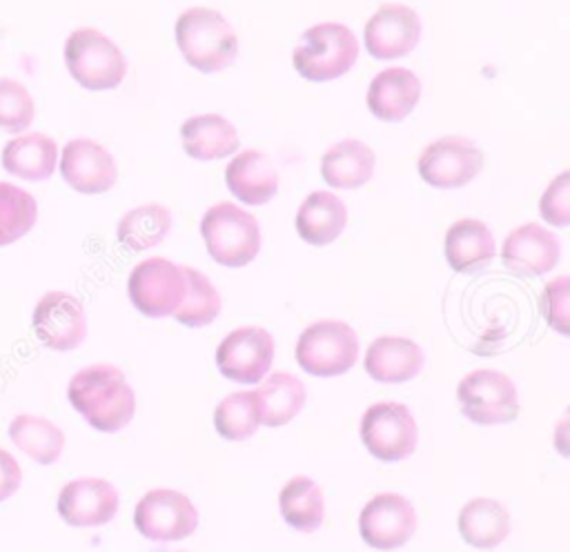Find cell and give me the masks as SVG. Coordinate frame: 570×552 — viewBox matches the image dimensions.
Listing matches in <instances>:
<instances>
[{
  "label": "cell",
  "mask_w": 570,
  "mask_h": 552,
  "mask_svg": "<svg viewBox=\"0 0 570 552\" xmlns=\"http://www.w3.org/2000/svg\"><path fill=\"white\" fill-rule=\"evenodd\" d=\"M71 407L102 434L127 427L136 414V394L125 372L111 363H94L78 369L67 385Z\"/></svg>",
  "instance_id": "1"
},
{
  "label": "cell",
  "mask_w": 570,
  "mask_h": 552,
  "mask_svg": "<svg viewBox=\"0 0 570 552\" xmlns=\"http://www.w3.org/2000/svg\"><path fill=\"white\" fill-rule=\"evenodd\" d=\"M174 38L183 58L203 73L223 71L238 56L234 27L209 7L185 9L174 24Z\"/></svg>",
  "instance_id": "2"
},
{
  "label": "cell",
  "mask_w": 570,
  "mask_h": 552,
  "mask_svg": "<svg viewBox=\"0 0 570 552\" xmlns=\"http://www.w3.org/2000/svg\"><path fill=\"white\" fill-rule=\"evenodd\" d=\"M356 58V36L341 22H321L309 27L292 51L294 69L312 82H327L347 73Z\"/></svg>",
  "instance_id": "3"
},
{
  "label": "cell",
  "mask_w": 570,
  "mask_h": 552,
  "mask_svg": "<svg viewBox=\"0 0 570 552\" xmlns=\"http://www.w3.org/2000/svg\"><path fill=\"white\" fill-rule=\"evenodd\" d=\"M200 236L209 256L225 267H243L252 263L261 249L256 218L229 200H220L205 211Z\"/></svg>",
  "instance_id": "4"
},
{
  "label": "cell",
  "mask_w": 570,
  "mask_h": 552,
  "mask_svg": "<svg viewBox=\"0 0 570 552\" xmlns=\"http://www.w3.org/2000/svg\"><path fill=\"white\" fill-rule=\"evenodd\" d=\"M65 65L71 78L89 89H116L127 73V62L118 45L94 27H80L65 42Z\"/></svg>",
  "instance_id": "5"
},
{
  "label": "cell",
  "mask_w": 570,
  "mask_h": 552,
  "mask_svg": "<svg viewBox=\"0 0 570 552\" xmlns=\"http://www.w3.org/2000/svg\"><path fill=\"white\" fill-rule=\"evenodd\" d=\"M294 356L298 367L312 376H341L356 365L358 336L343 321H316L301 332Z\"/></svg>",
  "instance_id": "6"
},
{
  "label": "cell",
  "mask_w": 570,
  "mask_h": 552,
  "mask_svg": "<svg viewBox=\"0 0 570 552\" xmlns=\"http://www.w3.org/2000/svg\"><path fill=\"white\" fill-rule=\"evenodd\" d=\"M456 403L468 421L483 427L512 423L521 412L517 385L492 367L468 372L456 385Z\"/></svg>",
  "instance_id": "7"
},
{
  "label": "cell",
  "mask_w": 570,
  "mask_h": 552,
  "mask_svg": "<svg viewBox=\"0 0 570 552\" xmlns=\"http://www.w3.org/2000/svg\"><path fill=\"white\" fill-rule=\"evenodd\" d=\"M358 436L374 459L396 463L414 454L419 430L407 405L396 401H379L363 412Z\"/></svg>",
  "instance_id": "8"
},
{
  "label": "cell",
  "mask_w": 570,
  "mask_h": 552,
  "mask_svg": "<svg viewBox=\"0 0 570 552\" xmlns=\"http://www.w3.org/2000/svg\"><path fill=\"white\" fill-rule=\"evenodd\" d=\"M134 528L149 541H183L196 532L198 510L187 494L171 487H154L134 507Z\"/></svg>",
  "instance_id": "9"
},
{
  "label": "cell",
  "mask_w": 570,
  "mask_h": 552,
  "mask_svg": "<svg viewBox=\"0 0 570 552\" xmlns=\"http://www.w3.org/2000/svg\"><path fill=\"white\" fill-rule=\"evenodd\" d=\"M131 305L149 318L174 316L185 298V274L176 263L154 256L140 260L127 280Z\"/></svg>",
  "instance_id": "10"
},
{
  "label": "cell",
  "mask_w": 570,
  "mask_h": 552,
  "mask_svg": "<svg viewBox=\"0 0 570 552\" xmlns=\"http://www.w3.org/2000/svg\"><path fill=\"white\" fill-rule=\"evenodd\" d=\"M274 361V338L258 325L232 329L216 347L218 372L240 385L261 383Z\"/></svg>",
  "instance_id": "11"
},
{
  "label": "cell",
  "mask_w": 570,
  "mask_h": 552,
  "mask_svg": "<svg viewBox=\"0 0 570 552\" xmlns=\"http://www.w3.org/2000/svg\"><path fill=\"white\" fill-rule=\"evenodd\" d=\"M416 532V510L403 494L379 492L358 514V534L379 552L403 548Z\"/></svg>",
  "instance_id": "12"
},
{
  "label": "cell",
  "mask_w": 570,
  "mask_h": 552,
  "mask_svg": "<svg viewBox=\"0 0 570 552\" xmlns=\"http://www.w3.org/2000/svg\"><path fill=\"white\" fill-rule=\"evenodd\" d=\"M419 176L436 189H456L483 169L481 149L463 136H443L430 142L416 162Z\"/></svg>",
  "instance_id": "13"
},
{
  "label": "cell",
  "mask_w": 570,
  "mask_h": 552,
  "mask_svg": "<svg viewBox=\"0 0 570 552\" xmlns=\"http://www.w3.org/2000/svg\"><path fill=\"white\" fill-rule=\"evenodd\" d=\"M31 329L53 352L76 349L87 336L85 307L67 292H47L33 307Z\"/></svg>",
  "instance_id": "14"
},
{
  "label": "cell",
  "mask_w": 570,
  "mask_h": 552,
  "mask_svg": "<svg viewBox=\"0 0 570 552\" xmlns=\"http://www.w3.org/2000/svg\"><path fill=\"white\" fill-rule=\"evenodd\" d=\"M118 490L100 476H78L65 483L56 499L58 516L71 528H100L118 514Z\"/></svg>",
  "instance_id": "15"
},
{
  "label": "cell",
  "mask_w": 570,
  "mask_h": 552,
  "mask_svg": "<svg viewBox=\"0 0 570 552\" xmlns=\"http://www.w3.org/2000/svg\"><path fill=\"white\" fill-rule=\"evenodd\" d=\"M421 38V22L414 9L385 2L365 22L363 40L370 56L376 60H396L407 56Z\"/></svg>",
  "instance_id": "16"
},
{
  "label": "cell",
  "mask_w": 570,
  "mask_h": 552,
  "mask_svg": "<svg viewBox=\"0 0 570 552\" xmlns=\"http://www.w3.org/2000/svg\"><path fill=\"white\" fill-rule=\"evenodd\" d=\"M62 180L80 194H105L118 180L114 156L89 138H73L60 154Z\"/></svg>",
  "instance_id": "17"
},
{
  "label": "cell",
  "mask_w": 570,
  "mask_h": 552,
  "mask_svg": "<svg viewBox=\"0 0 570 552\" xmlns=\"http://www.w3.org/2000/svg\"><path fill=\"white\" fill-rule=\"evenodd\" d=\"M501 260L510 272L525 278L548 274L559 263V240L543 225L523 223L505 236Z\"/></svg>",
  "instance_id": "18"
},
{
  "label": "cell",
  "mask_w": 570,
  "mask_h": 552,
  "mask_svg": "<svg viewBox=\"0 0 570 552\" xmlns=\"http://www.w3.org/2000/svg\"><path fill=\"white\" fill-rule=\"evenodd\" d=\"M425 356L421 347L405 336H379L374 338L363 356V367L370 378L396 385L412 381L421 374Z\"/></svg>",
  "instance_id": "19"
},
{
  "label": "cell",
  "mask_w": 570,
  "mask_h": 552,
  "mask_svg": "<svg viewBox=\"0 0 570 552\" xmlns=\"http://www.w3.org/2000/svg\"><path fill=\"white\" fill-rule=\"evenodd\" d=\"M365 98L374 118L399 122L416 107L421 98V80L405 67H390L372 78Z\"/></svg>",
  "instance_id": "20"
},
{
  "label": "cell",
  "mask_w": 570,
  "mask_h": 552,
  "mask_svg": "<svg viewBox=\"0 0 570 552\" xmlns=\"http://www.w3.org/2000/svg\"><path fill=\"white\" fill-rule=\"evenodd\" d=\"M225 185L240 203L265 205L278 189V171L267 154L247 149L225 167Z\"/></svg>",
  "instance_id": "21"
},
{
  "label": "cell",
  "mask_w": 570,
  "mask_h": 552,
  "mask_svg": "<svg viewBox=\"0 0 570 552\" xmlns=\"http://www.w3.org/2000/svg\"><path fill=\"white\" fill-rule=\"evenodd\" d=\"M456 530L468 545L476 550H492L508 539L512 521L505 505L497 499L474 496L461 505L456 514Z\"/></svg>",
  "instance_id": "22"
},
{
  "label": "cell",
  "mask_w": 570,
  "mask_h": 552,
  "mask_svg": "<svg viewBox=\"0 0 570 552\" xmlns=\"http://www.w3.org/2000/svg\"><path fill=\"white\" fill-rule=\"evenodd\" d=\"M443 252H445L448 265L454 272L470 274L492 263L497 254V245L485 223L476 218H461L448 227Z\"/></svg>",
  "instance_id": "23"
},
{
  "label": "cell",
  "mask_w": 570,
  "mask_h": 552,
  "mask_svg": "<svg viewBox=\"0 0 570 552\" xmlns=\"http://www.w3.org/2000/svg\"><path fill=\"white\" fill-rule=\"evenodd\" d=\"M254 392L258 423L265 427H283L298 416L307 392L301 378L289 372H272Z\"/></svg>",
  "instance_id": "24"
},
{
  "label": "cell",
  "mask_w": 570,
  "mask_h": 552,
  "mask_svg": "<svg viewBox=\"0 0 570 552\" xmlns=\"http://www.w3.org/2000/svg\"><path fill=\"white\" fill-rule=\"evenodd\" d=\"M58 165V145L42 131H27L4 142L2 167L22 180H45Z\"/></svg>",
  "instance_id": "25"
},
{
  "label": "cell",
  "mask_w": 570,
  "mask_h": 552,
  "mask_svg": "<svg viewBox=\"0 0 570 552\" xmlns=\"http://www.w3.org/2000/svg\"><path fill=\"white\" fill-rule=\"evenodd\" d=\"M296 231L298 236L316 247L334 243L347 223V211L343 200L325 189L312 191L296 211Z\"/></svg>",
  "instance_id": "26"
},
{
  "label": "cell",
  "mask_w": 570,
  "mask_h": 552,
  "mask_svg": "<svg viewBox=\"0 0 570 552\" xmlns=\"http://www.w3.org/2000/svg\"><path fill=\"white\" fill-rule=\"evenodd\" d=\"M180 142L196 160H220L238 149L236 127L218 114L191 116L180 127Z\"/></svg>",
  "instance_id": "27"
},
{
  "label": "cell",
  "mask_w": 570,
  "mask_h": 552,
  "mask_svg": "<svg viewBox=\"0 0 570 552\" xmlns=\"http://www.w3.org/2000/svg\"><path fill=\"white\" fill-rule=\"evenodd\" d=\"M374 165L376 156L370 145L345 138L323 154L321 176L334 189H356L372 178Z\"/></svg>",
  "instance_id": "28"
},
{
  "label": "cell",
  "mask_w": 570,
  "mask_h": 552,
  "mask_svg": "<svg viewBox=\"0 0 570 552\" xmlns=\"http://www.w3.org/2000/svg\"><path fill=\"white\" fill-rule=\"evenodd\" d=\"M7 434L16 450L38 465L56 463L67 443L65 432L53 421L29 412L16 414L9 423Z\"/></svg>",
  "instance_id": "29"
},
{
  "label": "cell",
  "mask_w": 570,
  "mask_h": 552,
  "mask_svg": "<svg viewBox=\"0 0 570 552\" xmlns=\"http://www.w3.org/2000/svg\"><path fill=\"white\" fill-rule=\"evenodd\" d=\"M278 510L283 521L296 532L307 534L318 530L325 519V499L321 485L305 474L287 479L278 490Z\"/></svg>",
  "instance_id": "30"
},
{
  "label": "cell",
  "mask_w": 570,
  "mask_h": 552,
  "mask_svg": "<svg viewBox=\"0 0 570 552\" xmlns=\"http://www.w3.org/2000/svg\"><path fill=\"white\" fill-rule=\"evenodd\" d=\"M171 227V214L158 203H147L127 211L118 223V240L131 252L158 245Z\"/></svg>",
  "instance_id": "31"
},
{
  "label": "cell",
  "mask_w": 570,
  "mask_h": 552,
  "mask_svg": "<svg viewBox=\"0 0 570 552\" xmlns=\"http://www.w3.org/2000/svg\"><path fill=\"white\" fill-rule=\"evenodd\" d=\"M183 274H185V298L180 307L174 312V318L187 327H205L218 316L220 296L203 272L185 265Z\"/></svg>",
  "instance_id": "32"
},
{
  "label": "cell",
  "mask_w": 570,
  "mask_h": 552,
  "mask_svg": "<svg viewBox=\"0 0 570 552\" xmlns=\"http://www.w3.org/2000/svg\"><path fill=\"white\" fill-rule=\"evenodd\" d=\"M216 432L225 441H245L258 430V410L252 390H238L218 401L212 414Z\"/></svg>",
  "instance_id": "33"
},
{
  "label": "cell",
  "mask_w": 570,
  "mask_h": 552,
  "mask_svg": "<svg viewBox=\"0 0 570 552\" xmlns=\"http://www.w3.org/2000/svg\"><path fill=\"white\" fill-rule=\"evenodd\" d=\"M38 218L36 198L11 183L0 180V247L22 238Z\"/></svg>",
  "instance_id": "34"
},
{
  "label": "cell",
  "mask_w": 570,
  "mask_h": 552,
  "mask_svg": "<svg viewBox=\"0 0 570 552\" xmlns=\"http://www.w3.org/2000/svg\"><path fill=\"white\" fill-rule=\"evenodd\" d=\"M33 116L36 105L29 89L13 78H0V129L20 134L33 122Z\"/></svg>",
  "instance_id": "35"
},
{
  "label": "cell",
  "mask_w": 570,
  "mask_h": 552,
  "mask_svg": "<svg viewBox=\"0 0 570 552\" xmlns=\"http://www.w3.org/2000/svg\"><path fill=\"white\" fill-rule=\"evenodd\" d=\"M539 309L546 323L557 329L559 334H570V278L557 276L554 280L546 283L539 296Z\"/></svg>",
  "instance_id": "36"
},
{
  "label": "cell",
  "mask_w": 570,
  "mask_h": 552,
  "mask_svg": "<svg viewBox=\"0 0 570 552\" xmlns=\"http://www.w3.org/2000/svg\"><path fill=\"white\" fill-rule=\"evenodd\" d=\"M539 214L554 227L570 223V171H561L543 191L539 200Z\"/></svg>",
  "instance_id": "37"
},
{
  "label": "cell",
  "mask_w": 570,
  "mask_h": 552,
  "mask_svg": "<svg viewBox=\"0 0 570 552\" xmlns=\"http://www.w3.org/2000/svg\"><path fill=\"white\" fill-rule=\"evenodd\" d=\"M22 483V467L18 463V459L0 447V503H4L7 499H11Z\"/></svg>",
  "instance_id": "38"
},
{
  "label": "cell",
  "mask_w": 570,
  "mask_h": 552,
  "mask_svg": "<svg viewBox=\"0 0 570 552\" xmlns=\"http://www.w3.org/2000/svg\"><path fill=\"white\" fill-rule=\"evenodd\" d=\"M552 441H554L557 450H559L563 456H568V418H561V421L557 423V430H554Z\"/></svg>",
  "instance_id": "39"
}]
</instances>
